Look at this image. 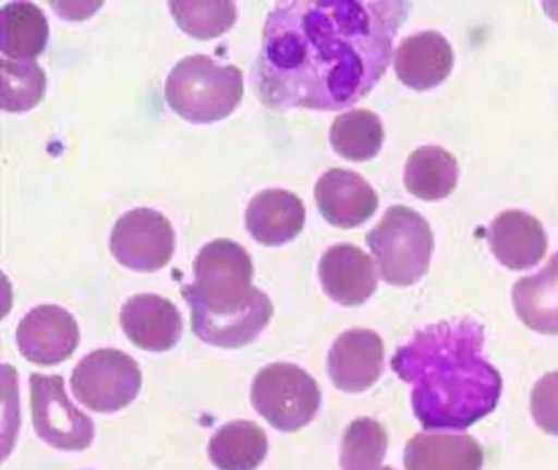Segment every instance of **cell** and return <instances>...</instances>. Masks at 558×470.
I'll return each instance as SVG.
<instances>
[{
  "instance_id": "23",
  "label": "cell",
  "mask_w": 558,
  "mask_h": 470,
  "mask_svg": "<svg viewBox=\"0 0 558 470\" xmlns=\"http://www.w3.org/2000/svg\"><path fill=\"white\" fill-rule=\"evenodd\" d=\"M384 125L371 110L355 109L332 122L331 145L348 161H371L384 145Z\"/></svg>"
},
{
  "instance_id": "11",
  "label": "cell",
  "mask_w": 558,
  "mask_h": 470,
  "mask_svg": "<svg viewBox=\"0 0 558 470\" xmlns=\"http://www.w3.org/2000/svg\"><path fill=\"white\" fill-rule=\"evenodd\" d=\"M384 371V341L371 329L342 333L328 355L332 384L348 394H361L380 378Z\"/></svg>"
},
{
  "instance_id": "24",
  "label": "cell",
  "mask_w": 558,
  "mask_h": 470,
  "mask_svg": "<svg viewBox=\"0 0 558 470\" xmlns=\"http://www.w3.org/2000/svg\"><path fill=\"white\" fill-rule=\"evenodd\" d=\"M2 71V109L22 113L37 107L47 93V74L34 60L0 61Z\"/></svg>"
},
{
  "instance_id": "2",
  "label": "cell",
  "mask_w": 558,
  "mask_h": 470,
  "mask_svg": "<svg viewBox=\"0 0 558 470\" xmlns=\"http://www.w3.org/2000/svg\"><path fill=\"white\" fill-rule=\"evenodd\" d=\"M483 348V326L456 318L417 329L397 349L391 369L413 387L411 403L424 430H466L495 410L501 374Z\"/></svg>"
},
{
  "instance_id": "9",
  "label": "cell",
  "mask_w": 558,
  "mask_h": 470,
  "mask_svg": "<svg viewBox=\"0 0 558 470\" xmlns=\"http://www.w3.org/2000/svg\"><path fill=\"white\" fill-rule=\"evenodd\" d=\"M175 250L171 221L151 208L126 212L112 230L110 251L122 266L155 273L168 266Z\"/></svg>"
},
{
  "instance_id": "13",
  "label": "cell",
  "mask_w": 558,
  "mask_h": 470,
  "mask_svg": "<svg viewBox=\"0 0 558 470\" xmlns=\"http://www.w3.org/2000/svg\"><path fill=\"white\" fill-rule=\"evenodd\" d=\"M120 322L130 341L145 351H169L182 336V318L178 306L156 293L132 297L122 306Z\"/></svg>"
},
{
  "instance_id": "1",
  "label": "cell",
  "mask_w": 558,
  "mask_h": 470,
  "mask_svg": "<svg viewBox=\"0 0 558 470\" xmlns=\"http://www.w3.org/2000/svg\"><path fill=\"white\" fill-rule=\"evenodd\" d=\"M410 9L403 0L279 2L254 68L260 103L325 112L354 106L387 71Z\"/></svg>"
},
{
  "instance_id": "8",
  "label": "cell",
  "mask_w": 558,
  "mask_h": 470,
  "mask_svg": "<svg viewBox=\"0 0 558 470\" xmlns=\"http://www.w3.org/2000/svg\"><path fill=\"white\" fill-rule=\"evenodd\" d=\"M31 394L34 426L45 443L64 450L93 444L94 423L71 403L61 375L32 374Z\"/></svg>"
},
{
  "instance_id": "5",
  "label": "cell",
  "mask_w": 558,
  "mask_h": 470,
  "mask_svg": "<svg viewBox=\"0 0 558 470\" xmlns=\"http://www.w3.org/2000/svg\"><path fill=\"white\" fill-rule=\"evenodd\" d=\"M365 241L377 261L381 279L390 286H413L429 269L433 231L423 215L404 205L388 208Z\"/></svg>"
},
{
  "instance_id": "21",
  "label": "cell",
  "mask_w": 558,
  "mask_h": 470,
  "mask_svg": "<svg viewBox=\"0 0 558 470\" xmlns=\"http://www.w3.org/2000/svg\"><path fill=\"white\" fill-rule=\"evenodd\" d=\"M459 182L457 159L439 146H423L408 158L404 185L423 201L449 197Z\"/></svg>"
},
{
  "instance_id": "12",
  "label": "cell",
  "mask_w": 558,
  "mask_h": 470,
  "mask_svg": "<svg viewBox=\"0 0 558 470\" xmlns=\"http://www.w3.org/2000/svg\"><path fill=\"white\" fill-rule=\"evenodd\" d=\"M319 214L335 227L351 230L365 224L378 207L374 189L357 172L329 169L315 188Z\"/></svg>"
},
{
  "instance_id": "28",
  "label": "cell",
  "mask_w": 558,
  "mask_h": 470,
  "mask_svg": "<svg viewBox=\"0 0 558 470\" xmlns=\"http://www.w3.org/2000/svg\"><path fill=\"white\" fill-rule=\"evenodd\" d=\"M380 470H393V469H391V467H384V469H380Z\"/></svg>"
},
{
  "instance_id": "3",
  "label": "cell",
  "mask_w": 558,
  "mask_h": 470,
  "mask_svg": "<svg viewBox=\"0 0 558 470\" xmlns=\"http://www.w3.org/2000/svg\"><path fill=\"white\" fill-rule=\"evenodd\" d=\"M195 282L182 287L191 306L192 332L207 345H250L274 315L272 302L253 287L250 254L231 240L205 244L194 263Z\"/></svg>"
},
{
  "instance_id": "22",
  "label": "cell",
  "mask_w": 558,
  "mask_h": 470,
  "mask_svg": "<svg viewBox=\"0 0 558 470\" xmlns=\"http://www.w3.org/2000/svg\"><path fill=\"white\" fill-rule=\"evenodd\" d=\"M267 436L254 421L221 426L208 444L210 460L220 470H254L267 454Z\"/></svg>"
},
{
  "instance_id": "4",
  "label": "cell",
  "mask_w": 558,
  "mask_h": 470,
  "mask_svg": "<svg viewBox=\"0 0 558 470\" xmlns=\"http://www.w3.org/2000/svg\"><path fill=\"white\" fill-rule=\"evenodd\" d=\"M243 94L241 70L218 63L204 55L179 61L166 81L169 107L192 123H214L227 119L240 106Z\"/></svg>"
},
{
  "instance_id": "16",
  "label": "cell",
  "mask_w": 558,
  "mask_h": 470,
  "mask_svg": "<svg viewBox=\"0 0 558 470\" xmlns=\"http://www.w3.org/2000/svg\"><path fill=\"white\" fill-rule=\"evenodd\" d=\"M303 202L283 189L259 192L246 208V228L257 243L282 246L295 240L305 227Z\"/></svg>"
},
{
  "instance_id": "14",
  "label": "cell",
  "mask_w": 558,
  "mask_h": 470,
  "mask_svg": "<svg viewBox=\"0 0 558 470\" xmlns=\"http://www.w3.org/2000/svg\"><path fill=\"white\" fill-rule=\"evenodd\" d=\"M318 273L326 296L341 305H362L377 290L374 261L354 244L329 248L319 261Z\"/></svg>"
},
{
  "instance_id": "15",
  "label": "cell",
  "mask_w": 558,
  "mask_h": 470,
  "mask_svg": "<svg viewBox=\"0 0 558 470\" xmlns=\"http://www.w3.org/2000/svg\"><path fill=\"white\" fill-rule=\"evenodd\" d=\"M488 241L496 260L512 270L535 266L547 251L541 221L521 210L499 214L489 225Z\"/></svg>"
},
{
  "instance_id": "7",
  "label": "cell",
  "mask_w": 558,
  "mask_h": 470,
  "mask_svg": "<svg viewBox=\"0 0 558 470\" xmlns=\"http://www.w3.org/2000/svg\"><path fill=\"white\" fill-rule=\"evenodd\" d=\"M71 387L84 407L112 413L135 400L142 388V371L125 352L97 349L74 367Z\"/></svg>"
},
{
  "instance_id": "20",
  "label": "cell",
  "mask_w": 558,
  "mask_h": 470,
  "mask_svg": "<svg viewBox=\"0 0 558 470\" xmlns=\"http://www.w3.org/2000/svg\"><path fill=\"white\" fill-rule=\"evenodd\" d=\"M50 27L32 2H11L0 11V50L8 60H34L47 48Z\"/></svg>"
},
{
  "instance_id": "26",
  "label": "cell",
  "mask_w": 558,
  "mask_h": 470,
  "mask_svg": "<svg viewBox=\"0 0 558 470\" xmlns=\"http://www.w3.org/2000/svg\"><path fill=\"white\" fill-rule=\"evenodd\" d=\"M169 9L179 28L198 40L227 34L238 17L233 2H171Z\"/></svg>"
},
{
  "instance_id": "25",
  "label": "cell",
  "mask_w": 558,
  "mask_h": 470,
  "mask_svg": "<svg viewBox=\"0 0 558 470\" xmlns=\"http://www.w3.org/2000/svg\"><path fill=\"white\" fill-rule=\"evenodd\" d=\"M388 449V434L378 421L359 418L342 436V470H378Z\"/></svg>"
},
{
  "instance_id": "27",
  "label": "cell",
  "mask_w": 558,
  "mask_h": 470,
  "mask_svg": "<svg viewBox=\"0 0 558 470\" xmlns=\"http://www.w3.org/2000/svg\"><path fill=\"white\" fill-rule=\"evenodd\" d=\"M535 424L551 436H558V371L538 378L531 397Z\"/></svg>"
},
{
  "instance_id": "17",
  "label": "cell",
  "mask_w": 558,
  "mask_h": 470,
  "mask_svg": "<svg viewBox=\"0 0 558 470\" xmlns=\"http://www.w3.org/2000/svg\"><path fill=\"white\" fill-rule=\"evenodd\" d=\"M453 67L449 41L439 32L408 37L395 55V73L404 86L427 91L439 86Z\"/></svg>"
},
{
  "instance_id": "6",
  "label": "cell",
  "mask_w": 558,
  "mask_h": 470,
  "mask_svg": "<svg viewBox=\"0 0 558 470\" xmlns=\"http://www.w3.org/2000/svg\"><path fill=\"white\" fill-rule=\"evenodd\" d=\"M251 401L270 426L292 433L312 423L322 405V391L315 378L299 365L277 362L256 375Z\"/></svg>"
},
{
  "instance_id": "19",
  "label": "cell",
  "mask_w": 558,
  "mask_h": 470,
  "mask_svg": "<svg viewBox=\"0 0 558 470\" xmlns=\"http://www.w3.org/2000/svg\"><path fill=\"white\" fill-rule=\"evenodd\" d=\"M512 302L527 328L542 335H558V254L541 273L515 282Z\"/></svg>"
},
{
  "instance_id": "10",
  "label": "cell",
  "mask_w": 558,
  "mask_h": 470,
  "mask_svg": "<svg viewBox=\"0 0 558 470\" xmlns=\"http://www.w3.org/2000/svg\"><path fill=\"white\" fill-rule=\"evenodd\" d=\"M80 326L68 310L40 305L17 328V345L27 361L54 365L66 361L80 345Z\"/></svg>"
},
{
  "instance_id": "18",
  "label": "cell",
  "mask_w": 558,
  "mask_h": 470,
  "mask_svg": "<svg viewBox=\"0 0 558 470\" xmlns=\"http://www.w3.org/2000/svg\"><path fill=\"white\" fill-rule=\"evenodd\" d=\"M482 446L469 434L420 433L404 447L407 470H482Z\"/></svg>"
}]
</instances>
